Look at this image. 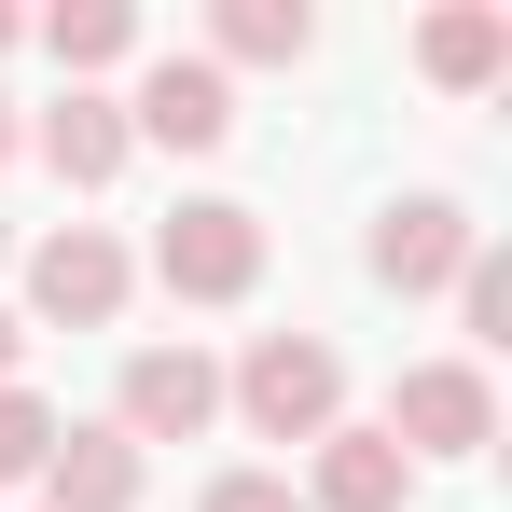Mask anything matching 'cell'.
Masks as SVG:
<instances>
[{"label":"cell","mask_w":512,"mask_h":512,"mask_svg":"<svg viewBox=\"0 0 512 512\" xmlns=\"http://www.w3.org/2000/svg\"><path fill=\"white\" fill-rule=\"evenodd\" d=\"M416 70H429V84H457V97H485V84L512 70V14H499V0L429 14V28H416Z\"/></svg>","instance_id":"obj_10"},{"label":"cell","mask_w":512,"mask_h":512,"mask_svg":"<svg viewBox=\"0 0 512 512\" xmlns=\"http://www.w3.org/2000/svg\"><path fill=\"white\" fill-rule=\"evenodd\" d=\"M0 167H14V111H0Z\"/></svg>","instance_id":"obj_18"},{"label":"cell","mask_w":512,"mask_h":512,"mask_svg":"<svg viewBox=\"0 0 512 512\" xmlns=\"http://www.w3.org/2000/svg\"><path fill=\"white\" fill-rule=\"evenodd\" d=\"M125 291H139V263L111 250L97 222H56V236L28 250V305H42V319H70V333H97V319H125Z\"/></svg>","instance_id":"obj_4"},{"label":"cell","mask_w":512,"mask_h":512,"mask_svg":"<svg viewBox=\"0 0 512 512\" xmlns=\"http://www.w3.org/2000/svg\"><path fill=\"white\" fill-rule=\"evenodd\" d=\"M14 346H28V333H14V319H0V388H14Z\"/></svg>","instance_id":"obj_17"},{"label":"cell","mask_w":512,"mask_h":512,"mask_svg":"<svg viewBox=\"0 0 512 512\" xmlns=\"http://www.w3.org/2000/svg\"><path fill=\"white\" fill-rule=\"evenodd\" d=\"M153 277H167L180 305H236V291L263 277V208H236V194H194V208H167Z\"/></svg>","instance_id":"obj_1"},{"label":"cell","mask_w":512,"mask_h":512,"mask_svg":"<svg viewBox=\"0 0 512 512\" xmlns=\"http://www.w3.org/2000/svg\"><path fill=\"white\" fill-rule=\"evenodd\" d=\"M42 499L56 512H139V443H125V429H56Z\"/></svg>","instance_id":"obj_9"},{"label":"cell","mask_w":512,"mask_h":512,"mask_svg":"<svg viewBox=\"0 0 512 512\" xmlns=\"http://www.w3.org/2000/svg\"><path fill=\"white\" fill-rule=\"evenodd\" d=\"M388 443H402V457H485V443H499V388H485L471 360H416L402 402H388Z\"/></svg>","instance_id":"obj_3"},{"label":"cell","mask_w":512,"mask_h":512,"mask_svg":"<svg viewBox=\"0 0 512 512\" xmlns=\"http://www.w3.org/2000/svg\"><path fill=\"white\" fill-rule=\"evenodd\" d=\"M125 139H153V153H222V139H236V84H222L208 56H153Z\"/></svg>","instance_id":"obj_5"},{"label":"cell","mask_w":512,"mask_h":512,"mask_svg":"<svg viewBox=\"0 0 512 512\" xmlns=\"http://www.w3.org/2000/svg\"><path fill=\"white\" fill-rule=\"evenodd\" d=\"M42 42H56V70L84 84V70H125V56H139V14H125V0H56Z\"/></svg>","instance_id":"obj_13"},{"label":"cell","mask_w":512,"mask_h":512,"mask_svg":"<svg viewBox=\"0 0 512 512\" xmlns=\"http://www.w3.org/2000/svg\"><path fill=\"white\" fill-rule=\"evenodd\" d=\"M333 402H346V360L319 333H263L250 360H236V416H250L263 443H319Z\"/></svg>","instance_id":"obj_2"},{"label":"cell","mask_w":512,"mask_h":512,"mask_svg":"<svg viewBox=\"0 0 512 512\" xmlns=\"http://www.w3.org/2000/svg\"><path fill=\"white\" fill-rule=\"evenodd\" d=\"M194 512H291V485H277V471H222Z\"/></svg>","instance_id":"obj_16"},{"label":"cell","mask_w":512,"mask_h":512,"mask_svg":"<svg viewBox=\"0 0 512 512\" xmlns=\"http://www.w3.org/2000/svg\"><path fill=\"white\" fill-rule=\"evenodd\" d=\"M208 42H222L236 70H305L319 14H305V0H222V14H208ZM222 56H208V70H222Z\"/></svg>","instance_id":"obj_12"},{"label":"cell","mask_w":512,"mask_h":512,"mask_svg":"<svg viewBox=\"0 0 512 512\" xmlns=\"http://www.w3.org/2000/svg\"><path fill=\"white\" fill-rule=\"evenodd\" d=\"M457 319H471L485 346L512 333V263H499V250H471V263H457Z\"/></svg>","instance_id":"obj_15"},{"label":"cell","mask_w":512,"mask_h":512,"mask_svg":"<svg viewBox=\"0 0 512 512\" xmlns=\"http://www.w3.org/2000/svg\"><path fill=\"white\" fill-rule=\"evenodd\" d=\"M42 457H56V416H42L28 388H0V485H28Z\"/></svg>","instance_id":"obj_14"},{"label":"cell","mask_w":512,"mask_h":512,"mask_svg":"<svg viewBox=\"0 0 512 512\" xmlns=\"http://www.w3.org/2000/svg\"><path fill=\"white\" fill-rule=\"evenodd\" d=\"M305 499L319 512H402L416 499V457H402V443H388V429H319V457H305Z\"/></svg>","instance_id":"obj_8"},{"label":"cell","mask_w":512,"mask_h":512,"mask_svg":"<svg viewBox=\"0 0 512 512\" xmlns=\"http://www.w3.org/2000/svg\"><path fill=\"white\" fill-rule=\"evenodd\" d=\"M208 416H222L208 346H139V360H125V402H111V429H125V443H194Z\"/></svg>","instance_id":"obj_6"},{"label":"cell","mask_w":512,"mask_h":512,"mask_svg":"<svg viewBox=\"0 0 512 512\" xmlns=\"http://www.w3.org/2000/svg\"><path fill=\"white\" fill-rule=\"evenodd\" d=\"M471 250H485V236H471L457 194H402V208L374 222V277H388V291H457V263H471Z\"/></svg>","instance_id":"obj_7"},{"label":"cell","mask_w":512,"mask_h":512,"mask_svg":"<svg viewBox=\"0 0 512 512\" xmlns=\"http://www.w3.org/2000/svg\"><path fill=\"white\" fill-rule=\"evenodd\" d=\"M0 42H14V14H0Z\"/></svg>","instance_id":"obj_19"},{"label":"cell","mask_w":512,"mask_h":512,"mask_svg":"<svg viewBox=\"0 0 512 512\" xmlns=\"http://www.w3.org/2000/svg\"><path fill=\"white\" fill-rule=\"evenodd\" d=\"M0 250H14V236H0Z\"/></svg>","instance_id":"obj_20"},{"label":"cell","mask_w":512,"mask_h":512,"mask_svg":"<svg viewBox=\"0 0 512 512\" xmlns=\"http://www.w3.org/2000/svg\"><path fill=\"white\" fill-rule=\"evenodd\" d=\"M125 153H139V139H125V111H111V97H56V111H42V167L70 180V194H97V180H125Z\"/></svg>","instance_id":"obj_11"}]
</instances>
